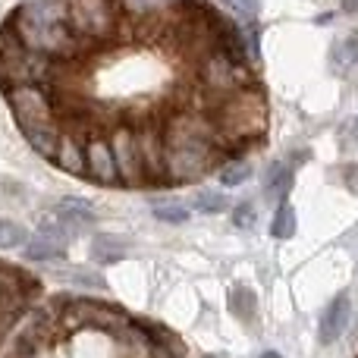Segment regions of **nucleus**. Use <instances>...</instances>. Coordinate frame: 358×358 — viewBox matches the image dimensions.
I'll list each match as a JSON object with an SVG mask.
<instances>
[{
	"label": "nucleus",
	"instance_id": "nucleus-1",
	"mask_svg": "<svg viewBox=\"0 0 358 358\" xmlns=\"http://www.w3.org/2000/svg\"><path fill=\"white\" fill-rule=\"evenodd\" d=\"M210 117L217 120L227 155H233V151H242V145H255L267 132V98L258 85L242 88L223 98L210 110Z\"/></svg>",
	"mask_w": 358,
	"mask_h": 358
},
{
	"label": "nucleus",
	"instance_id": "nucleus-2",
	"mask_svg": "<svg viewBox=\"0 0 358 358\" xmlns=\"http://www.w3.org/2000/svg\"><path fill=\"white\" fill-rule=\"evenodd\" d=\"M192 82H195L198 94L223 101V98H229V94L242 92V88H252L255 76H252V69H248L245 57H239L229 48H217L192 63Z\"/></svg>",
	"mask_w": 358,
	"mask_h": 358
},
{
	"label": "nucleus",
	"instance_id": "nucleus-3",
	"mask_svg": "<svg viewBox=\"0 0 358 358\" xmlns=\"http://www.w3.org/2000/svg\"><path fill=\"white\" fill-rule=\"evenodd\" d=\"M69 29L85 44L88 54L117 41L123 29V13L117 0H69Z\"/></svg>",
	"mask_w": 358,
	"mask_h": 358
},
{
	"label": "nucleus",
	"instance_id": "nucleus-4",
	"mask_svg": "<svg viewBox=\"0 0 358 358\" xmlns=\"http://www.w3.org/2000/svg\"><path fill=\"white\" fill-rule=\"evenodd\" d=\"M227 151H220L217 145L208 142H179V145H167V182L170 185H189L198 182L208 173L220 170V157Z\"/></svg>",
	"mask_w": 358,
	"mask_h": 358
},
{
	"label": "nucleus",
	"instance_id": "nucleus-5",
	"mask_svg": "<svg viewBox=\"0 0 358 358\" xmlns=\"http://www.w3.org/2000/svg\"><path fill=\"white\" fill-rule=\"evenodd\" d=\"M6 101H10V110L16 117V126L22 132L31 129H41V126L57 123V104H54V94L50 88L44 85H19L6 92Z\"/></svg>",
	"mask_w": 358,
	"mask_h": 358
},
{
	"label": "nucleus",
	"instance_id": "nucleus-6",
	"mask_svg": "<svg viewBox=\"0 0 358 358\" xmlns=\"http://www.w3.org/2000/svg\"><path fill=\"white\" fill-rule=\"evenodd\" d=\"M113 148V161H117V173H120V185H129V189H138L145 182V167H142V148H138V132L136 123L129 120H117L107 132Z\"/></svg>",
	"mask_w": 358,
	"mask_h": 358
},
{
	"label": "nucleus",
	"instance_id": "nucleus-7",
	"mask_svg": "<svg viewBox=\"0 0 358 358\" xmlns=\"http://www.w3.org/2000/svg\"><path fill=\"white\" fill-rule=\"evenodd\" d=\"M138 148H142V167L148 185H170L167 182V138H164V117H148L136 123Z\"/></svg>",
	"mask_w": 358,
	"mask_h": 358
},
{
	"label": "nucleus",
	"instance_id": "nucleus-8",
	"mask_svg": "<svg viewBox=\"0 0 358 358\" xmlns=\"http://www.w3.org/2000/svg\"><path fill=\"white\" fill-rule=\"evenodd\" d=\"M85 179L98 185H117L120 173H117V161H113V148L110 138L104 136V129H98L94 136L85 138Z\"/></svg>",
	"mask_w": 358,
	"mask_h": 358
},
{
	"label": "nucleus",
	"instance_id": "nucleus-9",
	"mask_svg": "<svg viewBox=\"0 0 358 358\" xmlns=\"http://www.w3.org/2000/svg\"><path fill=\"white\" fill-rule=\"evenodd\" d=\"M66 245H69V236L63 233L60 223L50 214V220L41 223V229L25 242L22 252L29 261H60V258H66Z\"/></svg>",
	"mask_w": 358,
	"mask_h": 358
},
{
	"label": "nucleus",
	"instance_id": "nucleus-10",
	"mask_svg": "<svg viewBox=\"0 0 358 358\" xmlns=\"http://www.w3.org/2000/svg\"><path fill=\"white\" fill-rule=\"evenodd\" d=\"M349 324H352V302H349V296L343 292V296H336L334 302L324 308L321 321H317V340H321L324 346L343 340V334L349 330Z\"/></svg>",
	"mask_w": 358,
	"mask_h": 358
},
{
	"label": "nucleus",
	"instance_id": "nucleus-11",
	"mask_svg": "<svg viewBox=\"0 0 358 358\" xmlns=\"http://www.w3.org/2000/svg\"><path fill=\"white\" fill-rule=\"evenodd\" d=\"M13 19H22L31 25H63L69 22V0H25Z\"/></svg>",
	"mask_w": 358,
	"mask_h": 358
},
{
	"label": "nucleus",
	"instance_id": "nucleus-12",
	"mask_svg": "<svg viewBox=\"0 0 358 358\" xmlns=\"http://www.w3.org/2000/svg\"><path fill=\"white\" fill-rule=\"evenodd\" d=\"M54 220L60 223V229L66 236H79L85 229H92L94 223V208L82 198H60L54 208Z\"/></svg>",
	"mask_w": 358,
	"mask_h": 358
},
{
	"label": "nucleus",
	"instance_id": "nucleus-13",
	"mask_svg": "<svg viewBox=\"0 0 358 358\" xmlns=\"http://www.w3.org/2000/svg\"><path fill=\"white\" fill-rule=\"evenodd\" d=\"M120 3V13L129 25H138V22H151V19H161L167 13L179 10L182 3L189 0H117Z\"/></svg>",
	"mask_w": 358,
	"mask_h": 358
},
{
	"label": "nucleus",
	"instance_id": "nucleus-14",
	"mask_svg": "<svg viewBox=\"0 0 358 358\" xmlns=\"http://www.w3.org/2000/svg\"><path fill=\"white\" fill-rule=\"evenodd\" d=\"M54 164L60 170H66V173H73V176H85L88 173L85 170V138L76 136V132H69V129H63Z\"/></svg>",
	"mask_w": 358,
	"mask_h": 358
},
{
	"label": "nucleus",
	"instance_id": "nucleus-15",
	"mask_svg": "<svg viewBox=\"0 0 358 358\" xmlns=\"http://www.w3.org/2000/svg\"><path fill=\"white\" fill-rule=\"evenodd\" d=\"M292 179H296V173H292V164L273 161L271 167H267V173H264V195L283 204L286 195L292 192Z\"/></svg>",
	"mask_w": 358,
	"mask_h": 358
},
{
	"label": "nucleus",
	"instance_id": "nucleus-16",
	"mask_svg": "<svg viewBox=\"0 0 358 358\" xmlns=\"http://www.w3.org/2000/svg\"><path fill=\"white\" fill-rule=\"evenodd\" d=\"M60 136H63V123H60V120H57V123H50V126H41V129L25 132L29 145H31V148H35L41 157H48V161H54V157H57V145H60Z\"/></svg>",
	"mask_w": 358,
	"mask_h": 358
},
{
	"label": "nucleus",
	"instance_id": "nucleus-17",
	"mask_svg": "<svg viewBox=\"0 0 358 358\" xmlns=\"http://www.w3.org/2000/svg\"><path fill=\"white\" fill-rule=\"evenodd\" d=\"M126 252H129V245H126L123 239H117V236H94L92 245H88V255H92V261H98V264H110V261H120L126 258Z\"/></svg>",
	"mask_w": 358,
	"mask_h": 358
},
{
	"label": "nucleus",
	"instance_id": "nucleus-18",
	"mask_svg": "<svg viewBox=\"0 0 358 358\" xmlns=\"http://www.w3.org/2000/svg\"><path fill=\"white\" fill-rule=\"evenodd\" d=\"M229 311H233L236 317H242V321H255V315H258V299H255V292L248 289V286H236V289L229 292Z\"/></svg>",
	"mask_w": 358,
	"mask_h": 358
},
{
	"label": "nucleus",
	"instance_id": "nucleus-19",
	"mask_svg": "<svg viewBox=\"0 0 358 358\" xmlns=\"http://www.w3.org/2000/svg\"><path fill=\"white\" fill-rule=\"evenodd\" d=\"M330 60H334V66H340V69L355 66V63H358V31H352V35H346L343 41L334 44Z\"/></svg>",
	"mask_w": 358,
	"mask_h": 358
},
{
	"label": "nucleus",
	"instance_id": "nucleus-20",
	"mask_svg": "<svg viewBox=\"0 0 358 358\" xmlns=\"http://www.w3.org/2000/svg\"><path fill=\"white\" fill-rule=\"evenodd\" d=\"M217 176H220L223 185H242L252 176V164L242 161V157H227V161L220 164V170H217Z\"/></svg>",
	"mask_w": 358,
	"mask_h": 358
},
{
	"label": "nucleus",
	"instance_id": "nucleus-21",
	"mask_svg": "<svg viewBox=\"0 0 358 358\" xmlns=\"http://www.w3.org/2000/svg\"><path fill=\"white\" fill-rule=\"evenodd\" d=\"M271 233L277 236V239H292V236H296V208H292L289 201H283L277 208V214H273V220H271Z\"/></svg>",
	"mask_w": 358,
	"mask_h": 358
},
{
	"label": "nucleus",
	"instance_id": "nucleus-22",
	"mask_svg": "<svg viewBox=\"0 0 358 358\" xmlns=\"http://www.w3.org/2000/svg\"><path fill=\"white\" fill-rule=\"evenodd\" d=\"M155 217L161 223H173V227H179V223H185L189 220V208L185 204H179V201H155Z\"/></svg>",
	"mask_w": 358,
	"mask_h": 358
},
{
	"label": "nucleus",
	"instance_id": "nucleus-23",
	"mask_svg": "<svg viewBox=\"0 0 358 358\" xmlns=\"http://www.w3.org/2000/svg\"><path fill=\"white\" fill-rule=\"evenodd\" d=\"M25 242H29V233L19 223L0 217V248H16V245H25Z\"/></svg>",
	"mask_w": 358,
	"mask_h": 358
},
{
	"label": "nucleus",
	"instance_id": "nucleus-24",
	"mask_svg": "<svg viewBox=\"0 0 358 358\" xmlns=\"http://www.w3.org/2000/svg\"><path fill=\"white\" fill-rule=\"evenodd\" d=\"M195 210H201V214H220V210H227V195H220V192H198Z\"/></svg>",
	"mask_w": 358,
	"mask_h": 358
},
{
	"label": "nucleus",
	"instance_id": "nucleus-25",
	"mask_svg": "<svg viewBox=\"0 0 358 358\" xmlns=\"http://www.w3.org/2000/svg\"><path fill=\"white\" fill-rule=\"evenodd\" d=\"M138 358H182V349L176 346L173 340H167V336H161V340H155L148 349H145Z\"/></svg>",
	"mask_w": 358,
	"mask_h": 358
},
{
	"label": "nucleus",
	"instance_id": "nucleus-26",
	"mask_svg": "<svg viewBox=\"0 0 358 358\" xmlns=\"http://www.w3.org/2000/svg\"><path fill=\"white\" fill-rule=\"evenodd\" d=\"M242 22H258V10H261V0H223Z\"/></svg>",
	"mask_w": 358,
	"mask_h": 358
},
{
	"label": "nucleus",
	"instance_id": "nucleus-27",
	"mask_svg": "<svg viewBox=\"0 0 358 358\" xmlns=\"http://www.w3.org/2000/svg\"><path fill=\"white\" fill-rule=\"evenodd\" d=\"M233 223L239 229H252L255 227V208H252V204H248V201L239 204V208L233 210Z\"/></svg>",
	"mask_w": 358,
	"mask_h": 358
},
{
	"label": "nucleus",
	"instance_id": "nucleus-28",
	"mask_svg": "<svg viewBox=\"0 0 358 358\" xmlns=\"http://www.w3.org/2000/svg\"><path fill=\"white\" fill-rule=\"evenodd\" d=\"M340 10L349 13V16H355V13H358V0H340Z\"/></svg>",
	"mask_w": 358,
	"mask_h": 358
},
{
	"label": "nucleus",
	"instance_id": "nucleus-29",
	"mask_svg": "<svg viewBox=\"0 0 358 358\" xmlns=\"http://www.w3.org/2000/svg\"><path fill=\"white\" fill-rule=\"evenodd\" d=\"M261 358H283V355H280V352H264Z\"/></svg>",
	"mask_w": 358,
	"mask_h": 358
}]
</instances>
